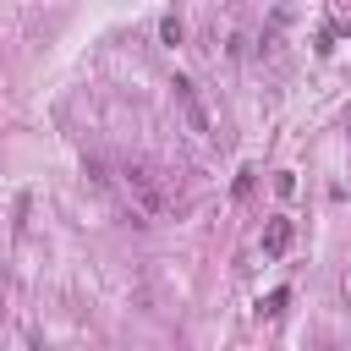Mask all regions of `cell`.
<instances>
[{"mask_svg": "<svg viewBox=\"0 0 351 351\" xmlns=\"http://www.w3.org/2000/svg\"><path fill=\"white\" fill-rule=\"evenodd\" d=\"M170 88H176V104H181V115H186V126H192L197 137H208V132H214V121H208V110H203V99H197V88H192L186 77H176Z\"/></svg>", "mask_w": 351, "mask_h": 351, "instance_id": "7a4b0ae2", "label": "cell"}, {"mask_svg": "<svg viewBox=\"0 0 351 351\" xmlns=\"http://www.w3.org/2000/svg\"><path fill=\"white\" fill-rule=\"evenodd\" d=\"M121 176H126V192L137 197V214H143V219H154V214H165V208H170V192H159V186H154V170L126 165Z\"/></svg>", "mask_w": 351, "mask_h": 351, "instance_id": "6da1fadb", "label": "cell"}, {"mask_svg": "<svg viewBox=\"0 0 351 351\" xmlns=\"http://www.w3.org/2000/svg\"><path fill=\"white\" fill-rule=\"evenodd\" d=\"M291 247V219H269V230H263V258H280Z\"/></svg>", "mask_w": 351, "mask_h": 351, "instance_id": "3957f363", "label": "cell"}, {"mask_svg": "<svg viewBox=\"0 0 351 351\" xmlns=\"http://www.w3.org/2000/svg\"><path fill=\"white\" fill-rule=\"evenodd\" d=\"M159 38H165V44L176 49V44L186 38V27H181V16H159Z\"/></svg>", "mask_w": 351, "mask_h": 351, "instance_id": "277c9868", "label": "cell"}, {"mask_svg": "<svg viewBox=\"0 0 351 351\" xmlns=\"http://www.w3.org/2000/svg\"><path fill=\"white\" fill-rule=\"evenodd\" d=\"M274 192H280V197H291V192H296V176H291V170H280V176H274Z\"/></svg>", "mask_w": 351, "mask_h": 351, "instance_id": "5b68a950", "label": "cell"}]
</instances>
